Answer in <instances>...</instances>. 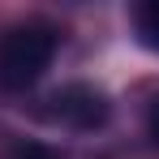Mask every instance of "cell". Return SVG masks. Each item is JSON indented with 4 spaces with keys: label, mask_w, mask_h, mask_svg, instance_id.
<instances>
[{
    "label": "cell",
    "mask_w": 159,
    "mask_h": 159,
    "mask_svg": "<svg viewBox=\"0 0 159 159\" xmlns=\"http://www.w3.org/2000/svg\"><path fill=\"white\" fill-rule=\"evenodd\" d=\"M56 48H60V34L48 22H26V26L4 30L0 39V86L4 90H26L48 73Z\"/></svg>",
    "instance_id": "obj_1"
},
{
    "label": "cell",
    "mask_w": 159,
    "mask_h": 159,
    "mask_svg": "<svg viewBox=\"0 0 159 159\" xmlns=\"http://www.w3.org/2000/svg\"><path fill=\"white\" fill-rule=\"evenodd\" d=\"M107 116H112V103L90 82H69V86H60V90L48 95V120H56V125L90 133V129H103Z\"/></svg>",
    "instance_id": "obj_2"
},
{
    "label": "cell",
    "mask_w": 159,
    "mask_h": 159,
    "mask_svg": "<svg viewBox=\"0 0 159 159\" xmlns=\"http://www.w3.org/2000/svg\"><path fill=\"white\" fill-rule=\"evenodd\" d=\"M133 34H138L142 48L159 52V0H146V4L133 9Z\"/></svg>",
    "instance_id": "obj_3"
},
{
    "label": "cell",
    "mask_w": 159,
    "mask_h": 159,
    "mask_svg": "<svg viewBox=\"0 0 159 159\" xmlns=\"http://www.w3.org/2000/svg\"><path fill=\"white\" fill-rule=\"evenodd\" d=\"M13 159H60V155H56L52 146H43V142H22L13 151Z\"/></svg>",
    "instance_id": "obj_4"
},
{
    "label": "cell",
    "mask_w": 159,
    "mask_h": 159,
    "mask_svg": "<svg viewBox=\"0 0 159 159\" xmlns=\"http://www.w3.org/2000/svg\"><path fill=\"white\" fill-rule=\"evenodd\" d=\"M146 133H151V142L159 146V95H155V103H151V112H146Z\"/></svg>",
    "instance_id": "obj_5"
}]
</instances>
